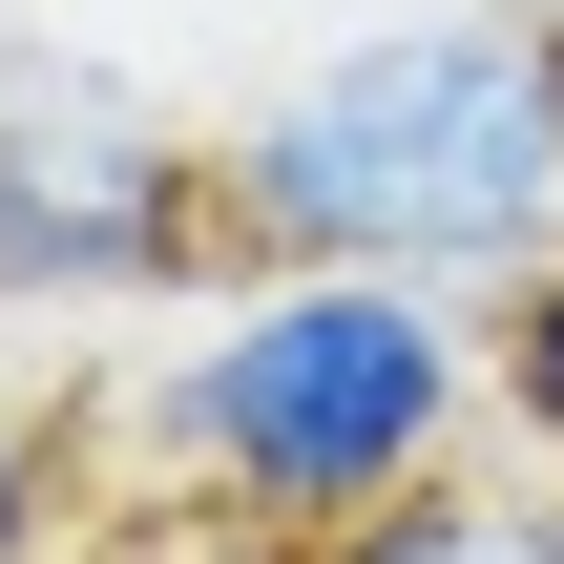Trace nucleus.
<instances>
[{
    "instance_id": "nucleus-1",
    "label": "nucleus",
    "mask_w": 564,
    "mask_h": 564,
    "mask_svg": "<svg viewBox=\"0 0 564 564\" xmlns=\"http://www.w3.org/2000/svg\"><path fill=\"white\" fill-rule=\"evenodd\" d=\"M230 188V251H293V272H419V293H523L564 251V42L502 0H440V21H335L293 84L230 105L209 147Z\"/></svg>"
},
{
    "instance_id": "nucleus-2",
    "label": "nucleus",
    "mask_w": 564,
    "mask_h": 564,
    "mask_svg": "<svg viewBox=\"0 0 564 564\" xmlns=\"http://www.w3.org/2000/svg\"><path fill=\"white\" fill-rule=\"evenodd\" d=\"M502 419V314L481 293H419V272H293V251H230L188 293V335L126 377V440L230 502L251 544H314L398 481H460V440Z\"/></svg>"
},
{
    "instance_id": "nucleus-3",
    "label": "nucleus",
    "mask_w": 564,
    "mask_h": 564,
    "mask_svg": "<svg viewBox=\"0 0 564 564\" xmlns=\"http://www.w3.org/2000/svg\"><path fill=\"white\" fill-rule=\"evenodd\" d=\"M230 272V188L105 63H0V314H147Z\"/></svg>"
},
{
    "instance_id": "nucleus-4",
    "label": "nucleus",
    "mask_w": 564,
    "mask_h": 564,
    "mask_svg": "<svg viewBox=\"0 0 564 564\" xmlns=\"http://www.w3.org/2000/svg\"><path fill=\"white\" fill-rule=\"evenodd\" d=\"M272 564H564V481H398V502H356Z\"/></svg>"
},
{
    "instance_id": "nucleus-5",
    "label": "nucleus",
    "mask_w": 564,
    "mask_h": 564,
    "mask_svg": "<svg viewBox=\"0 0 564 564\" xmlns=\"http://www.w3.org/2000/svg\"><path fill=\"white\" fill-rule=\"evenodd\" d=\"M502 440H523V460L564 481V251L523 272V293H502Z\"/></svg>"
},
{
    "instance_id": "nucleus-6",
    "label": "nucleus",
    "mask_w": 564,
    "mask_h": 564,
    "mask_svg": "<svg viewBox=\"0 0 564 564\" xmlns=\"http://www.w3.org/2000/svg\"><path fill=\"white\" fill-rule=\"evenodd\" d=\"M42 523H63V440L0 398V564H42Z\"/></svg>"
},
{
    "instance_id": "nucleus-7",
    "label": "nucleus",
    "mask_w": 564,
    "mask_h": 564,
    "mask_svg": "<svg viewBox=\"0 0 564 564\" xmlns=\"http://www.w3.org/2000/svg\"><path fill=\"white\" fill-rule=\"evenodd\" d=\"M502 21H544V42H564V0H502Z\"/></svg>"
},
{
    "instance_id": "nucleus-8",
    "label": "nucleus",
    "mask_w": 564,
    "mask_h": 564,
    "mask_svg": "<svg viewBox=\"0 0 564 564\" xmlns=\"http://www.w3.org/2000/svg\"><path fill=\"white\" fill-rule=\"evenodd\" d=\"M0 63H21V42H0Z\"/></svg>"
}]
</instances>
